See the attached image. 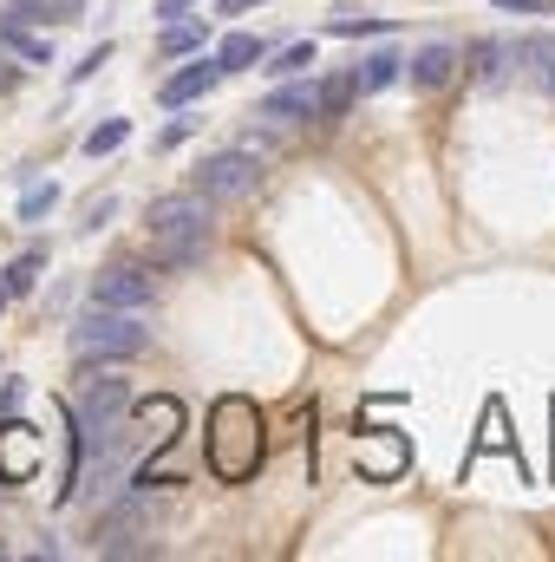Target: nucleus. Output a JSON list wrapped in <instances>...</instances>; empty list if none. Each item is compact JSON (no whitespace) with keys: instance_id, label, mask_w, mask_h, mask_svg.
Masks as SVG:
<instances>
[{"instance_id":"nucleus-1","label":"nucleus","mask_w":555,"mask_h":562,"mask_svg":"<svg viewBox=\"0 0 555 562\" xmlns=\"http://www.w3.org/2000/svg\"><path fill=\"white\" fill-rule=\"evenodd\" d=\"M144 236H150V256L163 269H196L209 249V196H196V190L157 196L144 216Z\"/></svg>"},{"instance_id":"nucleus-2","label":"nucleus","mask_w":555,"mask_h":562,"mask_svg":"<svg viewBox=\"0 0 555 562\" xmlns=\"http://www.w3.org/2000/svg\"><path fill=\"white\" fill-rule=\"evenodd\" d=\"M256 464H262V413L249 400H216V413H209V471L223 484H242V477H256Z\"/></svg>"},{"instance_id":"nucleus-3","label":"nucleus","mask_w":555,"mask_h":562,"mask_svg":"<svg viewBox=\"0 0 555 562\" xmlns=\"http://www.w3.org/2000/svg\"><path fill=\"white\" fill-rule=\"evenodd\" d=\"M150 347V327H144V307H86L79 327H72V353L92 367V360H138Z\"/></svg>"},{"instance_id":"nucleus-4","label":"nucleus","mask_w":555,"mask_h":562,"mask_svg":"<svg viewBox=\"0 0 555 562\" xmlns=\"http://www.w3.org/2000/svg\"><path fill=\"white\" fill-rule=\"evenodd\" d=\"M125 406H132V380L125 373H105V360H99V373H79V393H72L79 445H105L118 431V419H125Z\"/></svg>"},{"instance_id":"nucleus-5","label":"nucleus","mask_w":555,"mask_h":562,"mask_svg":"<svg viewBox=\"0 0 555 562\" xmlns=\"http://www.w3.org/2000/svg\"><path fill=\"white\" fill-rule=\"evenodd\" d=\"M256 183H262L256 150H216L196 164V196H209V203H242V196H256Z\"/></svg>"},{"instance_id":"nucleus-6","label":"nucleus","mask_w":555,"mask_h":562,"mask_svg":"<svg viewBox=\"0 0 555 562\" xmlns=\"http://www.w3.org/2000/svg\"><path fill=\"white\" fill-rule=\"evenodd\" d=\"M157 530V510H150V484H138L105 524H99V550H138L144 537Z\"/></svg>"},{"instance_id":"nucleus-7","label":"nucleus","mask_w":555,"mask_h":562,"mask_svg":"<svg viewBox=\"0 0 555 562\" xmlns=\"http://www.w3.org/2000/svg\"><path fill=\"white\" fill-rule=\"evenodd\" d=\"M92 301H99V307H150V301H157V281H150V269H138V262H112L105 276L92 281Z\"/></svg>"},{"instance_id":"nucleus-8","label":"nucleus","mask_w":555,"mask_h":562,"mask_svg":"<svg viewBox=\"0 0 555 562\" xmlns=\"http://www.w3.org/2000/svg\"><path fill=\"white\" fill-rule=\"evenodd\" d=\"M39 458H46V445H39L33 425H20V419L0 425V477H7V484H26V477L39 471Z\"/></svg>"},{"instance_id":"nucleus-9","label":"nucleus","mask_w":555,"mask_h":562,"mask_svg":"<svg viewBox=\"0 0 555 562\" xmlns=\"http://www.w3.org/2000/svg\"><path fill=\"white\" fill-rule=\"evenodd\" d=\"M406 464H412V451H406V438H399V431H360V471H366V477L393 484Z\"/></svg>"},{"instance_id":"nucleus-10","label":"nucleus","mask_w":555,"mask_h":562,"mask_svg":"<svg viewBox=\"0 0 555 562\" xmlns=\"http://www.w3.org/2000/svg\"><path fill=\"white\" fill-rule=\"evenodd\" d=\"M314 112H320V86L294 72V86H275L256 119H269V125H301V119H314Z\"/></svg>"},{"instance_id":"nucleus-11","label":"nucleus","mask_w":555,"mask_h":562,"mask_svg":"<svg viewBox=\"0 0 555 562\" xmlns=\"http://www.w3.org/2000/svg\"><path fill=\"white\" fill-rule=\"evenodd\" d=\"M216 79H223V66H216L209 53H196V59H190L183 72H170V79L157 86V99H163V105H190V99H203V92H209Z\"/></svg>"},{"instance_id":"nucleus-12","label":"nucleus","mask_w":555,"mask_h":562,"mask_svg":"<svg viewBox=\"0 0 555 562\" xmlns=\"http://www.w3.org/2000/svg\"><path fill=\"white\" fill-rule=\"evenodd\" d=\"M406 72H412V86H418V92H438V86H451V72H457V46H444V40L418 46Z\"/></svg>"},{"instance_id":"nucleus-13","label":"nucleus","mask_w":555,"mask_h":562,"mask_svg":"<svg viewBox=\"0 0 555 562\" xmlns=\"http://www.w3.org/2000/svg\"><path fill=\"white\" fill-rule=\"evenodd\" d=\"M177 425H183V406L177 400H150V406H138V445L163 451L177 438Z\"/></svg>"},{"instance_id":"nucleus-14","label":"nucleus","mask_w":555,"mask_h":562,"mask_svg":"<svg viewBox=\"0 0 555 562\" xmlns=\"http://www.w3.org/2000/svg\"><path fill=\"white\" fill-rule=\"evenodd\" d=\"M0 46H7V53H20L26 66H53V40H46V33H26L13 13L0 20Z\"/></svg>"},{"instance_id":"nucleus-15","label":"nucleus","mask_w":555,"mask_h":562,"mask_svg":"<svg viewBox=\"0 0 555 562\" xmlns=\"http://www.w3.org/2000/svg\"><path fill=\"white\" fill-rule=\"evenodd\" d=\"M510 66H517V59H510V40H484V46L471 53V79H477V86H503Z\"/></svg>"},{"instance_id":"nucleus-16","label":"nucleus","mask_w":555,"mask_h":562,"mask_svg":"<svg viewBox=\"0 0 555 562\" xmlns=\"http://www.w3.org/2000/svg\"><path fill=\"white\" fill-rule=\"evenodd\" d=\"M399 72H406V59H399V53H373V59H360V66H353V86H360V92H386Z\"/></svg>"},{"instance_id":"nucleus-17","label":"nucleus","mask_w":555,"mask_h":562,"mask_svg":"<svg viewBox=\"0 0 555 562\" xmlns=\"http://www.w3.org/2000/svg\"><path fill=\"white\" fill-rule=\"evenodd\" d=\"M262 53H269V46H262L256 33H229V40L216 46V66H223V72H242V66H256Z\"/></svg>"},{"instance_id":"nucleus-18","label":"nucleus","mask_w":555,"mask_h":562,"mask_svg":"<svg viewBox=\"0 0 555 562\" xmlns=\"http://www.w3.org/2000/svg\"><path fill=\"white\" fill-rule=\"evenodd\" d=\"M490 451H510V431H503V406H497V400L484 406V438L471 445V464H477V458H490Z\"/></svg>"},{"instance_id":"nucleus-19","label":"nucleus","mask_w":555,"mask_h":562,"mask_svg":"<svg viewBox=\"0 0 555 562\" xmlns=\"http://www.w3.org/2000/svg\"><path fill=\"white\" fill-rule=\"evenodd\" d=\"M203 40H209L203 20H170L163 26V53H203Z\"/></svg>"},{"instance_id":"nucleus-20","label":"nucleus","mask_w":555,"mask_h":562,"mask_svg":"<svg viewBox=\"0 0 555 562\" xmlns=\"http://www.w3.org/2000/svg\"><path fill=\"white\" fill-rule=\"evenodd\" d=\"M353 99H360V86H353V72H340V79H327V86H320V112H314V119H340Z\"/></svg>"},{"instance_id":"nucleus-21","label":"nucleus","mask_w":555,"mask_h":562,"mask_svg":"<svg viewBox=\"0 0 555 562\" xmlns=\"http://www.w3.org/2000/svg\"><path fill=\"white\" fill-rule=\"evenodd\" d=\"M125 138H132V119H105L99 132H86V157H105V150H118Z\"/></svg>"},{"instance_id":"nucleus-22","label":"nucleus","mask_w":555,"mask_h":562,"mask_svg":"<svg viewBox=\"0 0 555 562\" xmlns=\"http://www.w3.org/2000/svg\"><path fill=\"white\" fill-rule=\"evenodd\" d=\"M314 59H320V46H314V40H301V46H287V53H281V59L269 66V72H281V79H294V72H307Z\"/></svg>"},{"instance_id":"nucleus-23","label":"nucleus","mask_w":555,"mask_h":562,"mask_svg":"<svg viewBox=\"0 0 555 562\" xmlns=\"http://www.w3.org/2000/svg\"><path fill=\"white\" fill-rule=\"evenodd\" d=\"M39 262H46V256H39V249H26V256L7 269V294H26V288L39 281Z\"/></svg>"},{"instance_id":"nucleus-24","label":"nucleus","mask_w":555,"mask_h":562,"mask_svg":"<svg viewBox=\"0 0 555 562\" xmlns=\"http://www.w3.org/2000/svg\"><path fill=\"white\" fill-rule=\"evenodd\" d=\"M333 33H347V40H360V33H393V20H353V13H340Z\"/></svg>"},{"instance_id":"nucleus-25","label":"nucleus","mask_w":555,"mask_h":562,"mask_svg":"<svg viewBox=\"0 0 555 562\" xmlns=\"http://www.w3.org/2000/svg\"><path fill=\"white\" fill-rule=\"evenodd\" d=\"M53 196H59L53 183H46V190H26V203H20V216H26V223H33V216H46V210H53Z\"/></svg>"},{"instance_id":"nucleus-26","label":"nucleus","mask_w":555,"mask_h":562,"mask_svg":"<svg viewBox=\"0 0 555 562\" xmlns=\"http://www.w3.org/2000/svg\"><path fill=\"white\" fill-rule=\"evenodd\" d=\"M105 59H112V46H92V53H86V66H72V79H92Z\"/></svg>"},{"instance_id":"nucleus-27","label":"nucleus","mask_w":555,"mask_h":562,"mask_svg":"<svg viewBox=\"0 0 555 562\" xmlns=\"http://www.w3.org/2000/svg\"><path fill=\"white\" fill-rule=\"evenodd\" d=\"M503 13H550V0H497Z\"/></svg>"},{"instance_id":"nucleus-28","label":"nucleus","mask_w":555,"mask_h":562,"mask_svg":"<svg viewBox=\"0 0 555 562\" xmlns=\"http://www.w3.org/2000/svg\"><path fill=\"white\" fill-rule=\"evenodd\" d=\"M190 7H196V0H157V20H183Z\"/></svg>"},{"instance_id":"nucleus-29","label":"nucleus","mask_w":555,"mask_h":562,"mask_svg":"<svg viewBox=\"0 0 555 562\" xmlns=\"http://www.w3.org/2000/svg\"><path fill=\"white\" fill-rule=\"evenodd\" d=\"M256 0H216V13H249Z\"/></svg>"},{"instance_id":"nucleus-30","label":"nucleus","mask_w":555,"mask_h":562,"mask_svg":"<svg viewBox=\"0 0 555 562\" xmlns=\"http://www.w3.org/2000/svg\"><path fill=\"white\" fill-rule=\"evenodd\" d=\"M543 79H550V92H555V59H550V66H543Z\"/></svg>"},{"instance_id":"nucleus-31","label":"nucleus","mask_w":555,"mask_h":562,"mask_svg":"<svg viewBox=\"0 0 555 562\" xmlns=\"http://www.w3.org/2000/svg\"><path fill=\"white\" fill-rule=\"evenodd\" d=\"M0 307H7V288H0Z\"/></svg>"}]
</instances>
